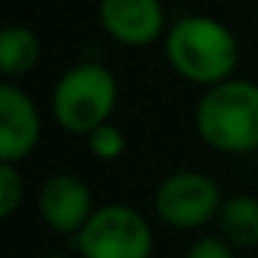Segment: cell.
Returning a JSON list of instances; mask_svg holds the SVG:
<instances>
[{"label":"cell","mask_w":258,"mask_h":258,"mask_svg":"<svg viewBox=\"0 0 258 258\" xmlns=\"http://www.w3.org/2000/svg\"><path fill=\"white\" fill-rule=\"evenodd\" d=\"M164 58L178 78L211 89L236 78L241 45L228 23L211 14H183L164 34Z\"/></svg>","instance_id":"cell-1"},{"label":"cell","mask_w":258,"mask_h":258,"mask_svg":"<svg viewBox=\"0 0 258 258\" xmlns=\"http://www.w3.org/2000/svg\"><path fill=\"white\" fill-rule=\"evenodd\" d=\"M195 128L208 147L230 156L258 150V84L230 78L200 95Z\"/></svg>","instance_id":"cell-2"},{"label":"cell","mask_w":258,"mask_h":258,"mask_svg":"<svg viewBox=\"0 0 258 258\" xmlns=\"http://www.w3.org/2000/svg\"><path fill=\"white\" fill-rule=\"evenodd\" d=\"M117 100L119 84L111 70L97 61H81L56 81L50 111L61 131L89 136L95 128L111 122Z\"/></svg>","instance_id":"cell-3"},{"label":"cell","mask_w":258,"mask_h":258,"mask_svg":"<svg viewBox=\"0 0 258 258\" xmlns=\"http://www.w3.org/2000/svg\"><path fill=\"white\" fill-rule=\"evenodd\" d=\"M75 239L84 258H150L153 230L150 222L125 203H111L92 214Z\"/></svg>","instance_id":"cell-4"},{"label":"cell","mask_w":258,"mask_h":258,"mask_svg":"<svg viewBox=\"0 0 258 258\" xmlns=\"http://www.w3.org/2000/svg\"><path fill=\"white\" fill-rule=\"evenodd\" d=\"M222 191L206 172L180 169L161 180L156 189V214L169 228L191 230L217 219L222 208Z\"/></svg>","instance_id":"cell-5"},{"label":"cell","mask_w":258,"mask_h":258,"mask_svg":"<svg viewBox=\"0 0 258 258\" xmlns=\"http://www.w3.org/2000/svg\"><path fill=\"white\" fill-rule=\"evenodd\" d=\"M97 23L108 39L122 47H150L169 28L161 0H100Z\"/></svg>","instance_id":"cell-6"},{"label":"cell","mask_w":258,"mask_h":258,"mask_svg":"<svg viewBox=\"0 0 258 258\" xmlns=\"http://www.w3.org/2000/svg\"><path fill=\"white\" fill-rule=\"evenodd\" d=\"M42 117L36 103L14 81L0 84V161L17 164L36 150Z\"/></svg>","instance_id":"cell-7"},{"label":"cell","mask_w":258,"mask_h":258,"mask_svg":"<svg viewBox=\"0 0 258 258\" xmlns=\"http://www.w3.org/2000/svg\"><path fill=\"white\" fill-rule=\"evenodd\" d=\"M95 197L84 178L73 172H58L42 183L39 214L47 228L64 236H78L95 214Z\"/></svg>","instance_id":"cell-8"},{"label":"cell","mask_w":258,"mask_h":258,"mask_svg":"<svg viewBox=\"0 0 258 258\" xmlns=\"http://www.w3.org/2000/svg\"><path fill=\"white\" fill-rule=\"evenodd\" d=\"M42 61V39L31 25L12 23L0 31V73L6 81L34 73Z\"/></svg>","instance_id":"cell-9"},{"label":"cell","mask_w":258,"mask_h":258,"mask_svg":"<svg viewBox=\"0 0 258 258\" xmlns=\"http://www.w3.org/2000/svg\"><path fill=\"white\" fill-rule=\"evenodd\" d=\"M222 239L236 247H255L258 244V197L233 195L222 203L217 214Z\"/></svg>","instance_id":"cell-10"},{"label":"cell","mask_w":258,"mask_h":258,"mask_svg":"<svg viewBox=\"0 0 258 258\" xmlns=\"http://www.w3.org/2000/svg\"><path fill=\"white\" fill-rule=\"evenodd\" d=\"M25 195V180L20 175L17 164L0 161V217H12L20 208Z\"/></svg>","instance_id":"cell-11"},{"label":"cell","mask_w":258,"mask_h":258,"mask_svg":"<svg viewBox=\"0 0 258 258\" xmlns=\"http://www.w3.org/2000/svg\"><path fill=\"white\" fill-rule=\"evenodd\" d=\"M86 139H89V150L100 161H117L125 153V134L114 122H106L100 128H95Z\"/></svg>","instance_id":"cell-12"},{"label":"cell","mask_w":258,"mask_h":258,"mask_svg":"<svg viewBox=\"0 0 258 258\" xmlns=\"http://www.w3.org/2000/svg\"><path fill=\"white\" fill-rule=\"evenodd\" d=\"M186 258H233V250H230V244L225 239L208 236V239L195 241L189 247V252H186Z\"/></svg>","instance_id":"cell-13"},{"label":"cell","mask_w":258,"mask_h":258,"mask_svg":"<svg viewBox=\"0 0 258 258\" xmlns=\"http://www.w3.org/2000/svg\"><path fill=\"white\" fill-rule=\"evenodd\" d=\"M45 258H70V255H64V252H50V255H45Z\"/></svg>","instance_id":"cell-14"}]
</instances>
